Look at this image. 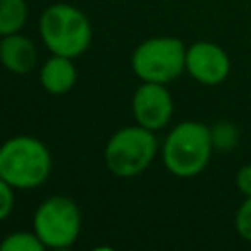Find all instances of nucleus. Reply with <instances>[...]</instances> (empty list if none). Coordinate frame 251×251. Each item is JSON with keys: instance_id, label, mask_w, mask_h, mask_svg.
<instances>
[{"instance_id": "1", "label": "nucleus", "mask_w": 251, "mask_h": 251, "mask_svg": "<svg viewBox=\"0 0 251 251\" xmlns=\"http://www.w3.org/2000/svg\"><path fill=\"white\" fill-rule=\"evenodd\" d=\"M214 151L212 131L206 124L186 120L176 124L161 145V161L176 178H194L210 163Z\"/></svg>"}, {"instance_id": "2", "label": "nucleus", "mask_w": 251, "mask_h": 251, "mask_svg": "<svg viewBox=\"0 0 251 251\" xmlns=\"http://www.w3.org/2000/svg\"><path fill=\"white\" fill-rule=\"evenodd\" d=\"M37 31L49 53L71 59L86 53L94 35L88 16L80 8L67 2L47 6L39 16Z\"/></svg>"}, {"instance_id": "3", "label": "nucleus", "mask_w": 251, "mask_h": 251, "mask_svg": "<svg viewBox=\"0 0 251 251\" xmlns=\"http://www.w3.org/2000/svg\"><path fill=\"white\" fill-rule=\"evenodd\" d=\"M53 169L49 147L33 135H14L0 145V176L16 190L41 186Z\"/></svg>"}, {"instance_id": "4", "label": "nucleus", "mask_w": 251, "mask_h": 251, "mask_svg": "<svg viewBox=\"0 0 251 251\" xmlns=\"http://www.w3.org/2000/svg\"><path fill=\"white\" fill-rule=\"evenodd\" d=\"M159 143L155 131L133 124L116 129L104 145V165L118 178H133L149 169L157 157Z\"/></svg>"}, {"instance_id": "5", "label": "nucleus", "mask_w": 251, "mask_h": 251, "mask_svg": "<svg viewBox=\"0 0 251 251\" xmlns=\"http://www.w3.org/2000/svg\"><path fill=\"white\" fill-rule=\"evenodd\" d=\"M186 45L173 35L147 37L135 45L129 65L141 82L169 84L184 73Z\"/></svg>"}, {"instance_id": "6", "label": "nucleus", "mask_w": 251, "mask_h": 251, "mask_svg": "<svg viewBox=\"0 0 251 251\" xmlns=\"http://www.w3.org/2000/svg\"><path fill=\"white\" fill-rule=\"evenodd\" d=\"M31 229L49 249H67L76 243L82 229L78 204L63 194H53L39 202L33 212Z\"/></svg>"}, {"instance_id": "7", "label": "nucleus", "mask_w": 251, "mask_h": 251, "mask_svg": "<svg viewBox=\"0 0 251 251\" xmlns=\"http://www.w3.org/2000/svg\"><path fill=\"white\" fill-rule=\"evenodd\" d=\"M173 112H175V102L167 84L141 82L135 88L131 96V114L135 124L151 131H161L171 124Z\"/></svg>"}, {"instance_id": "8", "label": "nucleus", "mask_w": 251, "mask_h": 251, "mask_svg": "<svg viewBox=\"0 0 251 251\" xmlns=\"http://www.w3.org/2000/svg\"><path fill=\"white\" fill-rule=\"evenodd\" d=\"M184 71L204 86L222 84L231 71L229 55L224 47L214 41H194L186 45V63Z\"/></svg>"}, {"instance_id": "9", "label": "nucleus", "mask_w": 251, "mask_h": 251, "mask_svg": "<svg viewBox=\"0 0 251 251\" xmlns=\"http://www.w3.org/2000/svg\"><path fill=\"white\" fill-rule=\"evenodd\" d=\"M39 55L35 43L24 33H10L0 37V63L14 75H27L37 67Z\"/></svg>"}, {"instance_id": "10", "label": "nucleus", "mask_w": 251, "mask_h": 251, "mask_svg": "<svg viewBox=\"0 0 251 251\" xmlns=\"http://www.w3.org/2000/svg\"><path fill=\"white\" fill-rule=\"evenodd\" d=\"M78 78V71L75 65V59L63 57V55H53L45 59L39 67V84L45 92L53 96L67 94L75 88Z\"/></svg>"}, {"instance_id": "11", "label": "nucleus", "mask_w": 251, "mask_h": 251, "mask_svg": "<svg viewBox=\"0 0 251 251\" xmlns=\"http://www.w3.org/2000/svg\"><path fill=\"white\" fill-rule=\"evenodd\" d=\"M27 2L25 0H0V37L18 33L27 22Z\"/></svg>"}, {"instance_id": "12", "label": "nucleus", "mask_w": 251, "mask_h": 251, "mask_svg": "<svg viewBox=\"0 0 251 251\" xmlns=\"http://www.w3.org/2000/svg\"><path fill=\"white\" fill-rule=\"evenodd\" d=\"M2 251H43L45 245L33 229H18L0 241Z\"/></svg>"}, {"instance_id": "13", "label": "nucleus", "mask_w": 251, "mask_h": 251, "mask_svg": "<svg viewBox=\"0 0 251 251\" xmlns=\"http://www.w3.org/2000/svg\"><path fill=\"white\" fill-rule=\"evenodd\" d=\"M212 143H214V149L218 151H231L237 141H239V129L235 124L227 122V120H222V122H216L212 127Z\"/></svg>"}, {"instance_id": "14", "label": "nucleus", "mask_w": 251, "mask_h": 251, "mask_svg": "<svg viewBox=\"0 0 251 251\" xmlns=\"http://www.w3.org/2000/svg\"><path fill=\"white\" fill-rule=\"evenodd\" d=\"M235 231L243 241L251 243V196H245L235 212Z\"/></svg>"}, {"instance_id": "15", "label": "nucleus", "mask_w": 251, "mask_h": 251, "mask_svg": "<svg viewBox=\"0 0 251 251\" xmlns=\"http://www.w3.org/2000/svg\"><path fill=\"white\" fill-rule=\"evenodd\" d=\"M14 190L16 188L0 176V222H4L12 214V210H14V204H16Z\"/></svg>"}, {"instance_id": "16", "label": "nucleus", "mask_w": 251, "mask_h": 251, "mask_svg": "<svg viewBox=\"0 0 251 251\" xmlns=\"http://www.w3.org/2000/svg\"><path fill=\"white\" fill-rule=\"evenodd\" d=\"M235 188L243 196H251V163L237 169V173H235Z\"/></svg>"}]
</instances>
